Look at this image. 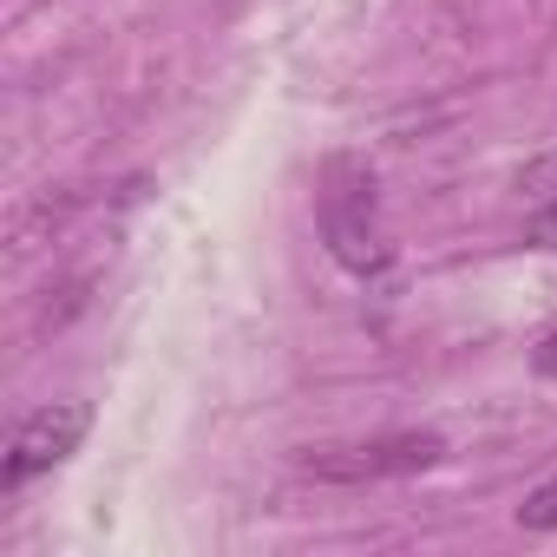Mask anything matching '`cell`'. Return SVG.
<instances>
[{
	"label": "cell",
	"mask_w": 557,
	"mask_h": 557,
	"mask_svg": "<svg viewBox=\"0 0 557 557\" xmlns=\"http://www.w3.org/2000/svg\"><path fill=\"white\" fill-rule=\"evenodd\" d=\"M524 243H531V249H557V197L524 216Z\"/></svg>",
	"instance_id": "cell-5"
},
{
	"label": "cell",
	"mask_w": 557,
	"mask_h": 557,
	"mask_svg": "<svg viewBox=\"0 0 557 557\" xmlns=\"http://www.w3.org/2000/svg\"><path fill=\"white\" fill-rule=\"evenodd\" d=\"M550 177H557V158H550Z\"/></svg>",
	"instance_id": "cell-7"
},
{
	"label": "cell",
	"mask_w": 557,
	"mask_h": 557,
	"mask_svg": "<svg viewBox=\"0 0 557 557\" xmlns=\"http://www.w3.org/2000/svg\"><path fill=\"white\" fill-rule=\"evenodd\" d=\"M86 433H92V407H86V400L34 407V413L14 426V440H8V459H0V492H21V485H34L40 472L66 466Z\"/></svg>",
	"instance_id": "cell-3"
},
{
	"label": "cell",
	"mask_w": 557,
	"mask_h": 557,
	"mask_svg": "<svg viewBox=\"0 0 557 557\" xmlns=\"http://www.w3.org/2000/svg\"><path fill=\"white\" fill-rule=\"evenodd\" d=\"M315 223H322L329 256L348 275H381L394 262V243H387V223H381V190H374V171L361 158H329L322 164Z\"/></svg>",
	"instance_id": "cell-1"
},
{
	"label": "cell",
	"mask_w": 557,
	"mask_h": 557,
	"mask_svg": "<svg viewBox=\"0 0 557 557\" xmlns=\"http://www.w3.org/2000/svg\"><path fill=\"white\" fill-rule=\"evenodd\" d=\"M446 459L440 433H381V440H355V446H309L296 466L322 485H381V479H407Z\"/></svg>",
	"instance_id": "cell-2"
},
{
	"label": "cell",
	"mask_w": 557,
	"mask_h": 557,
	"mask_svg": "<svg viewBox=\"0 0 557 557\" xmlns=\"http://www.w3.org/2000/svg\"><path fill=\"white\" fill-rule=\"evenodd\" d=\"M518 524H524V531H557V472H550L544 485H531V492H524Z\"/></svg>",
	"instance_id": "cell-4"
},
{
	"label": "cell",
	"mask_w": 557,
	"mask_h": 557,
	"mask_svg": "<svg viewBox=\"0 0 557 557\" xmlns=\"http://www.w3.org/2000/svg\"><path fill=\"white\" fill-rule=\"evenodd\" d=\"M531 374L557 381V329H544V335H537V348H531Z\"/></svg>",
	"instance_id": "cell-6"
}]
</instances>
